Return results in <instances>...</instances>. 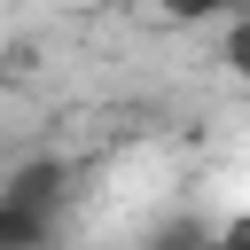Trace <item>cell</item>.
<instances>
[{"mask_svg": "<svg viewBox=\"0 0 250 250\" xmlns=\"http://www.w3.org/2000/svg\"><path fill=\"white\" fill-rule=\"evenodd\" d=\"M0 203H16V211H31V219L62 227V203H70V164H62V156H23V164H8V172H0Z\"/></svg>", "mask_w": 250, "mask_h": 250, "instance_id": "obj_1", "label": "cell"}, {"mask_svg": "<svg viewBox=\"0 0 250 250\" xmlns=\"http://www.w3.org/2000/svg\"><path fill=\"white\" fill-rule=\"evenodd\" d=\"M141 250H211V219H195V211H164V219L141 234Z\"/></svg>", "mask_w": 250, "mask_h": 250, "instance_id": "obj_2", "label": "cell"}, {"mask_svg": "<svg viewBox=\"0 0 250 250\" xmlns=\"http://www.w3.org/2000/svg\"><path fill=\"white\" fill-rule=\"evenodd\" d=\"M55 234H62V227H47V219L0 203V250H55Z\"/></svg>", "mask_w": 250, "mask_h": 250, "instance_id": "obj_3", "label": "cell"}, {"mask_svg": "<svg viewBox=\"0 0 250 250\" xmlns=\"http://www.w3.org/2000/svg\"><path fill=\"white\" fill-rule=\"evenodd\" d=\"M219 62H227L234 78H250V16H234V23L219 31Z\"/></svg>", "mask_w": 250, "mask_h": 250, "instance_id": "obj_4", "label": "cell"}, {"mask_svg": "<svg viewBox=\"0 0 250 250\" xmlns=\"http://www.w3.org/2000/svg\"><path fill=\"white\" fill-rule=\"evenodd\" d=\"M211 250H250V211H227V219H211Z\"/></svg>", "mask_w": 250, "mask_h": 250, "instance_id": "obj_5", "label": "cell"}]
</instances>
